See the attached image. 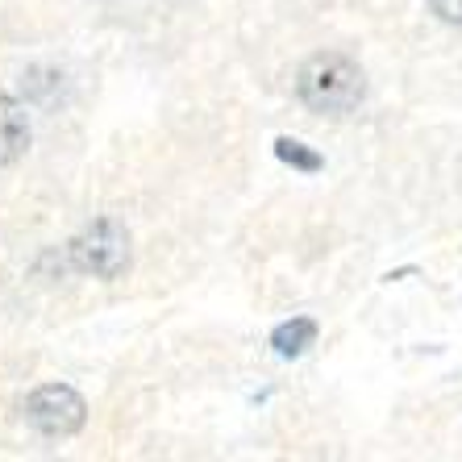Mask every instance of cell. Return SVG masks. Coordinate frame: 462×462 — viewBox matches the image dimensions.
<instances>
[{"mask_svg": "<svg viewBox=\"0 0 462 462\" xmlns=\"http://www.w3.org/2000/svg\"><path fill=\"white\" fill-rule=\"evenodd\" d=\"M312 342H317V321H309V317L283 321L280 329L271 334V346H275V355L280 358H300Z\"/></svg>", "mask_w": 462, "mask_h": 462, "instance_id": "5b68a950", "label": "cell"}, {"mask_svg": "<svg viewBox=\"0 0 462 462\" xmlns=\"http://www.w3.org/2000/svg\"><path fill=\"white\" fill-rule=\"evenodd\" d=\"M25 420H30L38 433H46V438H71V433L84 430L88 404L76 387L46 383V387H38V392H30V400H25Z\"/></svg>", "mask_w": 462, "mask_h": 462, "instance_id": "3957f363", "label": "cell"}, {"mask_svg": "<svg viewBox=\"0 0 462 462\" xmlns=\"http://www.w3.org/2000/svg\"><path fill=\"white\" fill-rule=\"evenodd\" d=\"M275 154H280L288 167H296V171H321L325 162H321V154L317 151H309L304 142H296V138H275Z\"/></svg>", "mask_w": 462, "mask_h": 462, "instance_id": "8992f818", "label": "cell"}, {"mask_svg": "<svg viewBox=\"0 0 462 462\" xmlns=\"http://www.w3.org/2000/svg\"><path fill=\"white\" fill-rule=\"evenodd\" d=\"M30 151V117H25V105L13 100L9 92H0V167L17 162Z\"/></svg>", "mask_w": 462, "mask_h": 462, "instance_id": "277c9868", "label": "cell"}, {"mask_svg": "<svg viewBox=\"0 0 462 462\" xmlns=\"http://www.w3.org/2000/svg\"><path fill=\"white\" fill-rule=\"evenodd\" d=\"M430 9L438 13L441 22H450V25H462V0H430Z\"/></svg>", "mask_w": 462, "mask_h": 462, "instance_id": "52a82bcc", "label": "cell"}, {"mask_svg": "<svg viewBox=\"0 0 462 462\" xmlns=\"http://www.w3.org/2000/svg\"><path fill=\"white\" fill-rule=\"evenodd\" d=\"M67 258L79 275H92V280H117L129 267V234L121 221L113 217H100L84 234H76L67 242Z\"/></svg>", "mask_w": 462, "mask_h": 462, "instance_id": "7a4b0ae2", "label": "cell"}, {"mask_svg": "<svg viewBox=\"0 0 462 462\" xmlns=\"http://www.w3.org/2000/svg\"><path fill=\"white\" fill-rule=\"evenodd\" d=\"M366 92V76L363 67L346 54L321 51L304 59L300 71H296V97L312 108V113H325V117H342L350 108H358Z\"/></svg>", "mask_w": 462, "mask_h": 462, "instance_id": "6da1fadb", "label": "cell"}]
</instances>
